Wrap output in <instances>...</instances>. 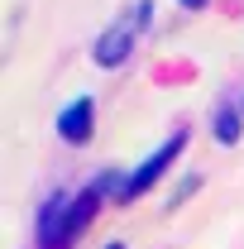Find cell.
Instances as JSON below:
<instances>
[{
  "label": "cell",
  "mask_w": 244,
  "mask_h": 249,
  "mask_svg": "<svg viewBox=\"0 0 244 249\" xmlns=\"http://www.w3.org/2000/svg\"><path fill=\"white\" fill-rule=\"evenodd\" d=\"M91 192H82V196H53L48 206H43V216H38V245L43 249H67L72 245V235L91 220Z\"/></svg>",
  "instance_id": "1"
},
{
  "label": "cell",
  "mask_w": 244,
  "mask_h": 249,
  "mask_svg": "<svg viewBox=\"0 0 244 249\" xmlns=\"http://www.w3.org/2000/svg\"><path fill=\"white\" fill-rule=\"evenodd\" d=\"M149 15H153V5L149 0H134L129 5V15H124L120 24H110V29L101 34V43H96V62L101 67H115V62L129 58V43L144 34V24H149Z\"/></svg>",
  "instance_id": "2"
},
{
  "label": "cell",
  "mask_w": 244,
  "mask_h": 249,
  "mask_svg": "<svg viewBox=\"0 0 244 249\" xmlns=\"http://www.w3.org/2000/svg\"><path fill=\"white\" fill-rule=\"evenodd\" d=\"M182 144H187V134H173V139H163V144H158V154H153V158H144V163H139V173L124 182V192H120L124 201H134L139 192H149V187L158 182L163 173H168V163L182 154Z\"/></svg>",
  "instance_id": "3"
},
{
  "label": "cell",
  "mask_w": 244,
  "mask_h": 249,
  "mask_svg": "<svg viewBox=\"0 0 244 249\" xmlns=\"http://www.w3.org/2000/svg\"><path fill=\"white\" fill-rule=\"evenodd\" d=\"M91 115H96L91 96L72 101V106H67V110L58 115V134L67 139V144H87V139H91Z\"/></svg>",
  "instance_id": "4"
},
{
  "label": "cell",
  "mask_w": 244,
  "mask_h": 249,
  "mask_svg": "<svg viewBox=\"0 0 244 249\" xmlns=\"http://www.w3.org/2000/svg\"><path fill=\"white\" fill-rule=\"evenodd\" d=\"M215 139H220V144H235V139H240V115H235V110H220V120H215Z\"/></svg>",
  "instance_id": "5"
},
{
  "label": "cell",
  "mask_w": 244,
  "mask_h": 249,
  "mask_svg": "<svg viewBox=\"0 0 244 249\" xmlns=\"http://www.w3.org/2000/svg\"><path fill=\"white\" fill-rule=\"evenodd\" d=\"M182 5H187V10H201V5H206V0H182Z\"/></svg>",
  "instance_id": "6"
}]
</instances>
